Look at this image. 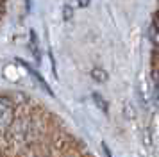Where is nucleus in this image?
<instances>
[{"label":"nucleus","mask_w":159,"mask_h":157,"mask_svg":"<svg viewBox=\"0 0 159 157\" xmlns=\"http://www.w3.org/2000/svg\"><path fill=\"white\" fill-rule=\"evenodd\" d=\"M15 120V105L11 98L0 95V134L6 132Z\"/></svg>","instance_id":"f257e3e1"},{"label":"nucleus","mask_w":159,"mask_h":157,"mask_svg":"<svg viewBox=\"0 0 159 157\" xmlns=\"http://www.w3.org/2000/svg\"><path fill=\"white\" fill-rule=\"evenodd\" d=\"M91 77H93V80H97V82H107V78H109V75H107V71L104 70V68H93L91 70Z\"/></svg>","instance_id":"7ed1b4c3"},{"label":"nucleus","mask_w":159,"mask_h":157,"mask_svg":"<svg viewBox=\"0 0 159 157\" xmlns=\"http://www.w3.org/2000/svg\"><path fill=\"white\" fill-rule=\"evenodd\" d=\"M154 98H156V104L159 105V80H156V91H154Z\"/></svg>","instance_id":"0eeeda50"},{"label":"nucleus","mask_w":159,"mask_h":157,"mask_svg":"<svg viewBox=\"0 0 159 157\" xmlns=\"http://www.w3.org/2000/svg\"><path fill=\"white\" fill-rule=\"evenodd\" d=\"M93 100L97 102V105L100 107V109L104 111V113H107V102L104 100V96H100L98 93H93Z\"/></svg>","instance_id":"20e7f679"},{"label":"nucleus","mask_w":159,"mask_h":157,"mask_svg":"<svg viewBox=\"0 0 159 157\" xmlns=\"http://www.w3.org/2000/svg\"><path fill=\"white\" fill-rule=\"evenodd\" d=\"M77 2H79V6H80V7H88L91 0H77Z\"/></svg>","instance_id":"6e6552de"},{"label":"nucleus","mask_w":159,"mask_h":157,"mask_svg":"<svg viewBox=\"0 0 159 157\" xmlns=\"http://www.w3.org/2000/svg\"><path fill=\"white\" fill-rule=\"evenodd\" d=\"M30 47H32V52H34V56L39 57V54H38V45H36V34H34V30H30Z\"/></svg>","instance_id":"423d86ee"},{"label":"nucleus","mask_w":159,"mask_h":157,"mask_svg":"<svg viewBox=\"0 0 159 157\" xmlns=\"http://www.w3.org/2000/svg\"><path fill=\"white\" fill-rule=\"evenodd\" d=\"M72 16H73V11H72V7H70L68 4H66V6L63 7V18H65L66 21H70V20H72Z\"/></svg>","instance_id":"39448f33"},{"label":"nucleus","mask_w":159,"mask_h":157,"mask_svg":"<svg viewBox=\"0 0 159 157\" xmlns=\"http://www.w3.org/2000/svg\"><path fill=\"white\" fill-rule=\"evenodd\" d=\"M18 63H22L23 66H25V68L29 70V73H30V75H32V78H34V80H36L38 84L41 86V87H43L45 91L48 93V95H54V93H52V89H50V87H48V84L45 82V80H43V77H41V75H39L38 71H34V70H32V68H30V66H29V64H27V63H23V61H20V59H18Z\"/></svg>","instance_id":"f03ea898"}]
</instances>
